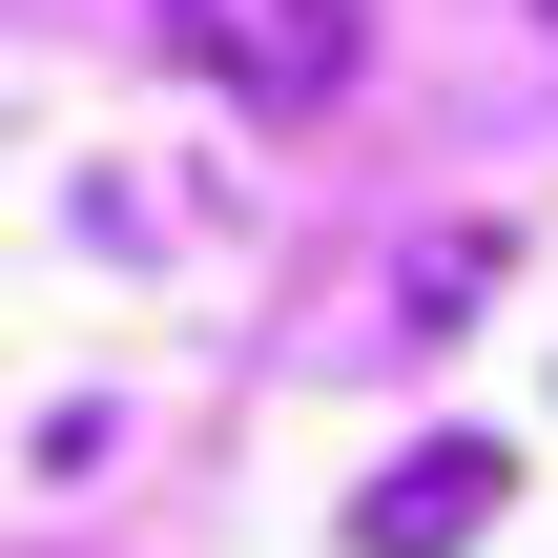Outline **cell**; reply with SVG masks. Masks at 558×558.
I'll return each instance as SVG.
<instances>
[{
  "instance_id": "cell-2",
  "label": "cell",
  "mask_w": 558,
  "mask_h": 558,
  "mask_svg": "<svg viewBox=\"0 0 558 558\" xmlns=\"http://www.w3.org/2000/svg\"><path fill=\"white\" fill-rule=\"evenodd\" d=\"M476 518H497V435H435V456H393V497H352L373 558H435V538H476Z\"/></svg>"
},
{
  "instance_id": "cell-1",
  "label": "cell",
  "mask_w": 558,
  "mask_h": 558,
  "mask_svg": "<svg viewBox=\"0 0 558 558\" xmlns=\"http://www.w3.org/2000/svg\"><path fill=\"white\" fill-rule=\"evenodd\" d=\"M186 83H228L248 124H311L352 62H373V0H145Z\"/></svg>"
},
{
  "instance_id": "cell-3",
  "label": "cell",
  "mask_w": 558,
  "mask_h": 558,
  "mask_svg": "<svg viewBox=\"0 0 558 558\" xmlns=\"http://www.w3.org/2000/svg\"><path fill=\"white\" fill-rule=\"evenodd\" d=\"M538 21H558V0H538Z\"/></svg>"
}]
</instances>
